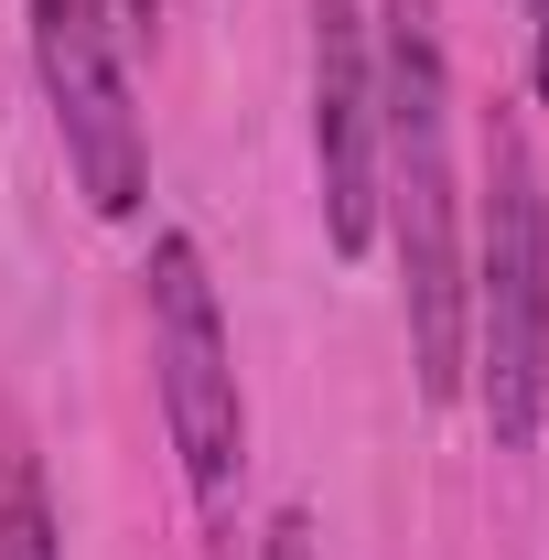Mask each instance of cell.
<instances>
[{"mask_svg": "<svg viewBox=\"0 0 549 560\" xmlns=\"http://www.w3.org/2000/svg\"><path fill=\"white\" fill-rule=\"evenodd\" d=\"M377 206L399 237V302H410V366L431 399H464L475 366V270H464V195H453V66L431 0L377 11Z\"/></svg>", "mask_w": 549, "mask_h": 560, "instance_id": "obj_1", "label": "cell"}, {"mask_svg": "<svg viewBox=\"0 0 549 560\" xmlns=\"http://www.w3.org/2000/svg\"><path fill=\"white\" fill-rule=\"evenodd\" d=\"M464 377L484 388L495 453H528L549 410V195L517 119H495V184H484V226H475V366Z\"/></svg>", "mask_w": 549, "mask_h": 560, "instance_id": "obj_2", "label": "cell"}, {"mask_svg": "<svg viewBox=\"0 0 549 560\" xmlns=\"http://www.w3.org/2000/svg\"><path fill=\"white\" fill-rule=\"evenodd\" d=\"M151 388H162V431L184 453L195 506H226L248 464V399H237V346L195 237H151Z\"/></svg>", "mask_w": 549, "mask_h": 560, "instance_id": "obj_3", "label": "cell"}, {"mask_svg": "<svg viewBox=\"0 0 549 560\" xmlns=\"http://www.w3.org/2000/svg\"><path fill=\"white\" fill-rule=\"evenodd\" d=\"M33 66H44L55 130H66L75 195L97 215H140V195H151V140H140L130 75H119L108 0H33Z\"/></svg>", "mask_w": 549, "mask_h": 560, "instance_id": "obj_4", "label": "cell"}, {"mask_svg": "<svg viewBox=\"0 0 549 560\" xmlns=\"http://www.w3.org/2000/svg\"><path fill=\"white\" fill-rule=\"evenodd\" d=\"M313 184L335 259L377 248V66H366V11L313 0Z\"/></svg>", "mask_w": 549, "mask_h": 560, "instance_id": "obj_5", "label": "cell"}, {"mask_svg": "<svg viewBox=\"0 0 549 560\" xmlns=\"http://www.w3.org/2000/svg\"><path fill=\"white\" fill-rule=\"evenodd\" d=\"M0 560H55V495L22 442H0Z\"/></svg>", "mask_w": 549, "mask_h": 560, "instance_id": "obj_6", "label": "cell"}, {"mask_svg": "<svg viewBox=\"0 0 549 560\" xmlns=\"http://www.w3.org/2000/svg\"><path fill=\"white\" fill-rule=\"evenodd\" d=\"M259 560H313V517L291 506V517H270V539H259Z\"/></svg>", "mask_w": 549, "mask_h": 560, "instance_id": "obj_7", "label": "cell"}, {"mask_svg": "<svg viewBox=\"0 0 549 560\" xmlns=\"http://www.w3.org/2000/svg\"><path fill=\"white\" fill-rule=\"evenodd\" d=\"M528 86L549 97V0H528Z\"/></svg>", "mask_w": 549, "mask_h": 560, "instance_id": "obj_8", "label": "cell"}, {"mask_svg": "<svg viewBox=\"0 0 549 560\" xmlns=\"http://www.w3.org/2000/svg\"><path fill=\"white\" fill-rule=\"evenodd\" d=\"M151 11H162V0H119V22H130V33H151Z\"/></svg>", "mask_w": 549, "mask_h": 560, "instance_id": "obj_9", "label": "cell"}]
</instances>
